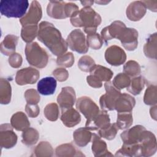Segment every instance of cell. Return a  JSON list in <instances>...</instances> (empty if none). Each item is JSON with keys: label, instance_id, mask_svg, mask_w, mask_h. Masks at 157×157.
Listing matches in <instances>:
<instances>
[{"label": "cell", "instance_id": "obj_9", "mask_svg": "<svg viewBox=\"0 0 157 157\" xmlns=\"http://www.w3.org/2000/svg\"><path fill=\"white\" fill-rule=\"evenodd\" d=\"M145 131V128L141 125H136L124 131L121 134L123 144H137L140 146V143Z\"/></svg>", "mask_w": 157, "mask_h": 157}, {"label": "cell", "instance_id": "obj_51", "mask_svg": "<svg viewBox=\"0 0 157 157\" xmlns=\"http://www.w3.org/2000/svg\"><path fill=\"white\" fill-rule=\"evenodd\" d=\"M95 2L96 3H98V4H107V3H109V1H105V2H102V1H95Z\"/></svg>", "mask_w": 157, "mask_h": 157}, {"label": "cell", "instance_id": "obj_23", "mask_svg": "<svg viewBox=\"0 0 157 157\" xmlns=\"http://www.w3.org/2000/svg\"><path fill=\"white\" fill-rule=\"evenodd\" d=\"M10 124L17 131H25L30 126L26 115L23 112H16L12 115L10 119Z\"/></svg>", "mask_w": 157, "mask_h": 157}, {"label": "cell", "instance_id": "obj_8", "mask_svg": "<svg viewBox=\"0 0 157 157\" xmlns=\"http://www.w3.org/2000/svg\"><path fill=\"white\" fill-rule=\"evenodd\" d=\"M42 12L40 3L37 1H33L31 3L28 12L20 20L21 25H37L42 18Z\"/></svg>", "mask_w": 157, "mask_h": 157}, {"label": "cell", "instance_id": "obj_15", "mask_svg": "<svg viewBox=\"0 0 157 157\" xmlns=\"http://www.w3.org/2000/svg\"><path fill=\"white\" fill-rule=\"evenodd\" d=\"M126 28L124 23L121 21H115L101 31V37L105 41L113 38L118 39Z\"/></svg>", "mask_w": 157, "mask_h": 157}, {"label": "cell", "instance_id": "obj_3", "mask_svg": "<svg viewBox=\"0 0 157 157\" xmlns=\"http://www.w3.org/2000/svg\"><path fill=\"white\" fill-rule=\"evenodd\" d=\"M25 55L28 62L37 68L45 67L48 61L47 52L37 42L28 43L25 47Z\"/></svg>", "mask_w": 157, "mask_h": 157}, {"label": "cell", "instance_id": "obj_1", "mask_svg": "<svg viewBox=\"0 0 157 157\" xmlns=\"http://www.w3.org/2000/svg\"><path fill=\"white\" fill-rule=\"evenodd\" d=\"M37 39L56 56L65 53L67 50V44L61 33L50 22L42 21L39 24Z\"/></svg>", "mask_w": 157, "mask_h": 157}, {"label": "cell", "instance_id": "obj_41", "mask_svg": "<svg viewBox=\"0 0 157 157\" xmlns=\"http://www.w3.org/2000/svg\"><path fill=\"white\" fill-rule=\"evenodd\" d=\"M74 63V56L71 52L64 53L58 56L56 63L58 65L64 66L66 67H71Z\"/></svg>", "mask_w": 157, "mask_h": 157}, {"label": "cell", "instance_id": "obj_50", "mask_svg": "<svg viewBox=\"0 0 157 157\" xmlns=\"http://www.w3.org/2000/svg\"><path fill=\"white\" fill-rule=\"evenodd\" d=\"M81 4L84 6V7H90L93 3V1H80Z\"/></svg>", "mask_w": 157, "mask_h": 157}, {"label": "cell", "instance_id": "obj_24", "mask_svg": "<svg viewBox=\"0 0 157 157\" xmlns=\"http://www.w3.org/2000/svg\"><path fill=\"white\" fill-rule=\"evenodd\" d=\"M18 37L15 35H7L1 44V52L5 55L10 56L15 53Z\"/></svg>", "mask_w": 157, "mask_h": 157}, {"label": "cell", "instance_id": "obj_11", "mask_svg": "<svg viewBox=\"0 0 157 157\" xmlns=\"http://www.w3.org/2000/svg\"><path fill=\"white\" fill-rule=\"evenodd\" d=\"M10 124H2L0 126V143L2 148L13 147L17 142V136Z\"/></svg>", "mask_w": 157, "mask_h": 157}, {"label": "cell", "instance_id": "obj_42", "mask_svg": "<svg viewBox=\"0 0 157 157\" xmlns=\"http://www.w3.org/2000/svg\"><path fill=\"white\" fill-rule=\"evenodd\" d=\"M35 152L36 156H41L42 153H45V156H52L53 148L47 142H41L36 148Z\"/></svg>", "mask_w": 157, "mask_h": 157}, {"label": "cell", "instance_id": "obj_34", "mask_svg": "<svg viewBox=\"0 0 157 157\" xmlns=\"http://www.w3.org/2000/svg\"><path fill=\"white\" fill-rule=\"evenodd\" d=\"M44 115L50 121H56L59 117V109L56 103L51 102L47 104L44 109Z\"/></svg>", "mask_w": 157, "mask_h": 157}, {"label": "cell", "instance_id": "obj_31", "mask_svg": "<svg viewBox=\"0 0 157 157\" xmlns=\"http://www.w3.org/2000/svg\"><path fill=\"white\" fill-rule=\"evenodd\" d=\"M133 121L131 112H118L116 124L118 129H124L131 126Z\"/></svg>", "mask_w": 157, "mask_h": 157}, {"label": "cell", "instance_id": "obj_32", "mask_svg": "<svg viewBox=\"0 0 157 157\" xmlns=\"http://www.w3.org/2000/svg\"><path fill=\"white\" fill-rule=\"evenodd\" d=\"M38 131L32 128H28L23 131L22 134V142L27 145L35 144L39 139Z\"/></svg>", "mask_w": 157, "mask_h": 157}, {"label": "cell", "instance_id": "obj_30", "mask_svg": "<svg viewBox=\"0 0 157 157\" xmlns=\"http://www.w3.org/2000/svg\"><path fill=\"white\" fill-rule=\"evenodd\" d=\"M145 78L142 76L134 77L130 81V83L126 88L127 90L134 95L140 94L145 86Z\"/></svg>", "mask_w": 157, "mask_h": 157}, {"label": "cell", "instance_id": "obj_13", "mask_svg": "<svg viewBox=\"0 0 157 157\" xmlns=\"http://www.w3.org/2000/svg\"><path fill=\"white\" fill-rule=\"evenodd\" d=\"M138 32L134 28H126L118 39L123 46L128 50L132 51L136 48L138 45Z\"/></svg>", "mask_w": 157, "mask_h": 157}, {"label": "cell", "instance_id": "obj_5", "mask_svg": "<svg viewBox=\"0 0 157 157\" xmlns=\"http://www.w3.org/2000/svg\"><path fill=\"white\" fill-rule=\"evenodd\" d=\"M106 93L100 98L99 103L103 110H112L115 109V101L121 94L120 90L117 88L112 82H106L104 84Z\"/></svg>", "mask_w": 157, "mask_h": 157}, {"label": "cell", "instance_id": "obj_47", "mask_svg": "<svg viewBox=\"0 0 157 157\" xmlns=\"http://www.w3.org/2000/svg\"><path fill=\"white\" fill-rule=\"evenodd\" d=\"M25 110L28 115L31 118L36 117L39 115L40 111L37 104H27L26 105Z\"/></svg>", "mask_w": 157, "mask_h": 157}, {"label": "cell", "instance_id": "obj_10", "mask_svg": "<svg viewBox=\"0 0 157 157\" xmlns=\"http://www.w3.org/2000/svg\"><path fill=\"white\" fill-rule=\"evenodd\" d=\"M39 71L33 67H26L17 71L15 82L19 85L34 84L39 78Z\"/></svg>", "mask_w": 157, "mask_h": 157}, {"label": "cell", "instance_id": "obj_2", "mask_svg": "<svg viewBox=\"0 0 157 157\" xmlns=\"http://www.w3.org/2000/svg\"><path fill=\"white\" fill-rule=\"evenodd\" d=\"M74 26L83 27L88 34L95 33L97 27L101 23V17L91 7H84L71 17Z\"/></svg>", "mask_w": 157, "mask_h": 157}, {"label": "cell", "instance_id": "obj_12", "mask_svg": "<svg viewBox=\"0 0 157 157\" xmlns=\"http://www.w3.org/2000/svg\"><path fill=\"white\" fill-rule=\"evenodd\" d=\"M105 59L110 65L117 66L124 63L126 55L121 48L117 45H112L105 50Z\"/></svg>", "mask_w": 157, "mask_h": 157}, {"label": "cell", "instance_id": "obj_45", "mask_svg": "<svg viewBox=\"0 0 157 157\" xmlns=\"http://www.w3.org/2000/svg\"><path fill=\"white\" fill-rule=\"evenodd\" d=\"M9 63L12 67H19L22 63L21 56L17 53H13L9 56Z\"/></svg>", "mask_w": 157, "mask_h": 157}, {"label": "cell", "instance_id": "obj_29", "mask_svg": "<svg viewBox=\"0 0 157 157\" xmlns=\"http://www.w3.org/2000/svg\"><path fill=\"white\" fill-rule=\"evenodd\" d=\"M144 52L146 56L156 59V33L151 34L147 40L144 47Z\"/></svg>", "mask_w": 157, "mask_h": 157}, {"label": "cell", "instance_id": "obj_46", "mask_svg": "<svg viewBox=\"0 0 157 157\" xmlns=\"http://www.w3.org/2000/svg\"><path fill=\"white\" fill-rule=\"evenodd\" d=\"M64 10L66 17H71L78 11V7L74 3L66 2Z\"/></svg>", "mask_w": 157, "mask_h": 157}, {"label": "cell", "instance_id": "obj_43", "mask_svg": "<svg viewBox=\"0 0 157 157\" xmlns=\"http://www.w3.org/2000/svg\"><path fill=\"white\" fill-rule=\"evenodd\" d=\"M25 98L27 104H37L40 101V96L34 89H29L25 91Z\"/></svg>", "mask_w": 157, "mask_h": 157}, {"label": "cell", "instance_id": "obj_4", "mask_svg": "<svg viewBox=\"0 0 157 157\" xmlns=\"http://www.w3.org/2000/svg\"><path fill=\"white\" fill-rule=\"evenodd\" d=\"M29 2L26 0H4L0 2L2 15L8 18H22L26 12Z\"/></svg>", "mask_w": 157, "mask_h": 157}, {"label": "cell", "instance_id": "obj_49", "mask_svg": "<svg viewBox=\"0 0 157 157\" xmlns=\"http://www.w3.org/2000/svg\"><path fill=\"white\" fill-rule=\"evenodd\" d=\"M146 7L151 11L156 12L157 9V1H142Z\"/></svg>", "mask_w": 157, "mask_h": 157}, {"label": "cell", "instance_id": "obj_40", "mask_svg": "<svg viewBox=\"0 0 157 157\" xmlns=\"http://www.w3.org/2000/svg\"><path fill=\"white\" fill-rule=\"evenodd\" d=\"M77 152V150L71 144H65L58 146L56 149L57 156H65L67 153V156H75V153Z\"/></svg>", "mask_w": 157, "mask_h": 157}, {"label": "cell", "instance_id": "obj_16", "mask_svg": "<svg viewBox=\"0 0 157 157\" xmlns=\"http://www.w3.org/2000/svg\"><path fill=\"white\" fill-rule=\"evenodd\" d=\"M146 10V7L142 1H136L129 4L126 13L130 20L139 21L145 15Z\"/></svg>", "mask_w": 157, "mask_h": 157}, {"label": "cell", "instance_id": "obj_26", "mask_svg": "<svg viewBox=\"0 0 157 157\" xmlns=\"http://www.w3.org/2000/svg\"><path fill=\"white\" fill-rule=\"evenodd\" d=\"M90 74L97 77L101 82H109L113 76V72L104 66L101 65H94L90 71Z\"/></svg>", "mask_w": 157, "mask_h": 157}, {"label": "cell", "instance_id": "obj_36", "mask_svg": "<svg viewBox=\"0 0 157 157\" xmlns=\"http://www.w3.org/2000/svg\"><path fill=\"white\" fill-rule=\"evenodd\" d=\"M130 77L124 73H119L112 81L113 84L118 90L127 88L130 83Z\"/></svg>", "mask_w": 157, "mask_h": 157}, {"label": "cell", "instance_id": "obj_18", "mask_svg": "<svg viewBox=\"0 0 157 157\" xmlns=\"http://www.w3.org/2000/svg\"><path fill=\"white\" fill-rule=\"evenodd\" d=\"M134 98L127 93H121L115 101V109L118 112H131L135 105Z\"/></svg>", "mask_w": 157, "mask_h": 157}, {"label": "cell", "instance_id": "obj_37", "mask_svg": "<svg viewBox=\"0 0 157 157\" xmlns=\"http://www.w3.org/2000/svg\"><path fill=\"white\" fill-rule=\"evenodd\" d=\"M144 101L147 105H156V86L150 85L146 90L144 97Z\"/></svg>", "mask_w": 157, "mask_h": 157}, {"label": "cell", "instance_id": "obj_27", "mask_svg": "<svg viewBox=\"0 0 157 157\" xmlns=\"http://www.w3.org/2000/svg\"><path fill=\"white\" fill-rule=\"evenodd\" d=\"M38 28L37 25H28L23 26L21 32L22 39L27 43H31L35 37L37 36Z\"/></svg>", "mask_w": 157, "mask_h": 157}, {"label": "cell", "instance_id": "obj_20", "mask_svg": "<svg viewBox=\"0 0 157 157\" xmlns=\"http://www.w3.org/2000/svg\"><path fill=\"white\" fill-rule=\"evenodd\" d=\"M65 4L62 1H50L47 7V12L48 16L56 19L67 18L65 14Z\"/></svg>", "mask_w": 157, "mask_h": 157}, {"label": "cell", "instance_id": "obj_19", "mask_svg": "<svg viewBox=\"0 0 157 157\" xmlns=\"http://www.w3.org/2000/svg\"><path fill=\"white\" fill-rule=\"evenodd\" d=\"M61 120L66 126L71 128L80 122L81 117L79 112L72 107L61 110Z\"/></svg>", "mask_w": 157, "mask_h": 157}, {"label": "cell", "instance_id": "obj_22", "mask_svg": "<svg viewBox=\"0 0 157 157\" xmlns=\"http://www.w3.org/2000/svg\"><path fill=\"white\" fill-rule=\"evenodd\" d=\"M92 151L95 156H112L107 150L106 143L102 140L99 136L93 133L92 134Z\"/></svg>", "mask_w": 157, "mask_h": 157}, {"label": "cell", "instance_id": "obj_14", "mask_svg": "<svg viewBox=\"0 0 157 157\" xmlns=\"http://www.w3.org/2000/svg\"><path fill=\"white\" fill-rule=\"evenodd\" d=\"M74 90L70 86L62 88L61 93L57 97V102L61 110L72 107L75 102Z\"/></svg>", "mask_w": 157, "mask_h": 157}, {"label": "cell", "instance_id": "obj_17", "mask_svg": "<svg viewBox=\"0 0 157 157\" xmlns=\"http://www.w3.org/2000/svg\"><path fill=\"white\" fill-rule=\"evenodd\" d=\"M110 123L109 116L105 110L99 111V112L93 118L86 120L85 128L89 130H99Z\"/></svg>", "mask_w": 157, "mask_h": 157}, {"label": "cell", "instance_id": "obj_21", "mask_svg": "<svg viewBox=\"0 0 157 157\" xmlns=\"http://www.w3.org/2000/svg\"><path fill=\"white\" fill-rule=\"evenodd\" d=\"M56 85L57 83L55 78L52 77H46L42 78L38 82L37 86V91L42 95H51L55 91Z\"/></svg>", "mask_w": 157, "mask_h": 157}, {"label": "cell", "instance_id": "obj_7", "mask_svg": "<svg viewBox=\"0 0 157 157\" xmlns=\"http://www.w3.org/2000/svg\"><path fill=\"white\" fill-rule=\"evenodd\" d=\"M77 109L89 120L96 116L99 109L97 104L89 97L82 96L78 99L76 102Z\"/></svg>", "mask_w": 157, "mask_h": 157}, {"label": "cell", "instance_id": "obj_39", "mask_svg": "<svg viewBox=\"0 0 157 157\" xmlns=\"http://www.w3.org/2000/svg\"><path fill=\"white\" fill-rule=\"evenodd\" d=\"M95 65L93 59L88 55H85L80 58L78 62V66L80 69L84 72H90Z\"/></svg>", "mask_w": 157, "mask_h": 157}, {"label": "cell", "instance_id": "obj_33", "mask_svg": "<svg viewBox=\"0 0 157 157\" xmlns=\"http://www.w3.org/2000/svg\"><path fill=\"white\" fill-rule=\"evenodd\" d=\"M118 128L116 123H109L105 127L98 130V134L100 137L105 138L107 140H112L115 138Z\"/></svg>", "mask_w": 157, "mask_h": 157}, {"label": "cell", "instance_id": "obj_48", "mask_svg": "<svg viewBox=\"0 0 157 157\" xmlns=\"http://www.w3.org/2000/svg\"><path fill=\"white\" fill-rule=\"evenodd\" d=\"M86 81H87L88 85L93 88H99L102 86V82L101 80H99L97 77H96L95 76H94L91 74L87 76Z\"/></svg>", "mask_w": 157, "mask_h": 157}, {"label": "cell", "instance_id": "obj_6", "mask_svg": "<svg viewBox=\"0 0 157 157\" xmlns=\"http://www.w3.org/2000/svg\"><path fill=\"white\" fill-rule=\"evenodd\" d=\"M66 42L70 49L77 53H86L88 50L85 36L79 29H75L71 32L67 37Z\"/></svg>", "mask_w": 157, "mask_h": 157}, {"label": "cell", "instance_id": "obj_35", "mask_svg": "<svg viewBox=\"0 0 157 157\" xmlns=\"http://www.w3.org/2000/svg\"><path fill=\"white\" fill-rule=\"evenodd\" d=\"M124 73L131 77H135L140 73V67L138 63L135 61L130 60L123 66Z\"/></svg>", "mask_w": 157, "mask_h": 157}, {"label": "cell", "instance_id": "obj_44", "mask_svg": "<svg viewBox=\"0 0 157 157\" xmlns=\"http://www.w3.org/2000/svg\"><path fill=\"white\" fill-rule=\"evenodd\" d=\"M53 74L56 80L59 82H64L68 78L69 74L67 71L64 68H57L53 72Z\"/></svg>", "mask_w": 157, "mask_h": 157}, {"label": "cell", "instance_id": "obj_28", "mask_svg": "<svg viewBox=\"0 0 157 157\" xmlns=\"http://www.w3.org/2000/svg\"><path fill=\"white\" fill-rule=\"evenodd\" d=\"M0 98L2 104H7L11 99V86L9 81L5 78H1Z\"/></svg>", "mask_w": 157, "mask_h": 157}, {"label": "cell", "instance_id": "obj_25", "mask_svg": "<svg viewBox=\"0 0 157 157\" xmlns=\"http://www.w3.org/2000/svg\"><path fill=\"white\" fill-rule=\"evenodd\" d=\"M92 133L86 128H80L76 129L73 134L74 142L79 147H84L90 142Z\"/></svg>", "mask_w": 157, "mask_h": 157}, {"label": "cell", "instance_id": "obj_38", "mask_svg": "<svg viewBox=\"0 0 157 157\" xmlns=\"http://www.w3.org/2000/svg\"><path fill=\"white\" fill-rule=\"evenodd\" d=\"M86 42L88 46L94 50L99 49L103 44L101 36L96 33L91 34H87Z\"/></svg>", "mask_w": 157, "mask_h": 157}]
</instances>
